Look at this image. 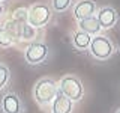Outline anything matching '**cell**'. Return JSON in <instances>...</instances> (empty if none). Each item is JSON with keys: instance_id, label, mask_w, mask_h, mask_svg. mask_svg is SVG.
Returning a JSON list of instances; mask_svg holds the SVG:
<instances>
[{"instance_id": "obj_1", "label": "cell", "mask_w": 120, "mask_h": 113, "mask_svg": "<svg viewBox=\"0 0 120 113\" xmlns=\"http://www.w3.org/2000/svg\"><path fill=\"white\" fill-rule=\"evenodd\" d=\"M57 92H59V88H57L54 80H51V78H42V80H39L36 83L33 95H35V100L38 103L45 105V104H50L51 101L56 100Z\"/></svg>"}, {"instance_id": "obj_2", "label": "cell", "mask_w": 120, "mask_h": 113, "mask_svg": "<svg viewBox=\"0 0 120 113\" xmlns=\"http://www.w3.org/2000/svg\"><path fill=\"white\" fill-rule=\"evenodd\" d=\"M51 18V11L45 3H35L27 12V24L30 27H42Z\"/></svg>"}, {"instance_id": "obj_3", "label": "cell", "mask_w": 120, "mask_h": 113, "mask_svg": "<svg viewBox=\"0 0 120 113\" xmlns=\"http://www.w3.org/2000/svg\"><path fill=\"white\" fill-rule=\"evenodd\" d=\"M60 92L71 101H78L82 98V83L75 75H66L60 81Z\"/></svg>"}, {"instance_id": "obj_4", "label": "cell", "mask_w": 120, "mask_h": 113, "mask_svg": "<svg viewBox=\"0 0 120 113\" xmlns=\"http://www.w3.org/2000/svg\"><path fill=\"white\" fill-rule=\"evenodd\" d=\"M90 51L95 56L96 59H108L112 54V44L110 42L107 36H101L98 35L95 38H92V42H90Z\"/></svg>"}, {"instance_id": "obj_5", "label": "cell", "mask_w": 120, "mask_h": 113, "mask_svg": "<svg viewBox=\"0 0 120 113\" xmlns=\"http://www.w3.org/2000/svg\"><path fill=\"white\" fill-rule=\"evenodd\" d=\"M47 56H48V47L42 42H33L26 50V60L32 65L45 60Z\"/></svg>"}, {"instance_id": "obj_6", "label": "cell", "mask_w": 120, "mask_h": 113, "mask_svg": "<svg viewBox=\"0 0 120 113\" xmlns=\"http://www.w3.org/2000/svg\"><path fill=\"white\" fill-rule=\"evenodd\" d=\"M95 11H96V5L93 0H80L74 8V15L77 20L82 21L86 18L93 17Z\"/></svg>"}, {"instance_id": "obj_7", "label": "cell", "mask_w": 120, "mask_h": 113, "mask_svg": "<svg viewBox=\"0 0 120 113\" xmlns=\"http://www.w3.org/2000/svg\"><path fill=\"white\" fill-rule=\"evenodd\" d=\"M98 21H99L101 29H110L111 26H114V23L117 21V12L112 8H102L98 14Z\"/></svg>"}, {"instance_id": "obj_8", "label": "cell", "mask_w": 120, "mask_h": 113, "mask_svg": "<svg viewBox=\"0 0 120 113\" xmlns=\"http://www.w3.org/2000/svg\"><path fill=\"white\" fill-rule=\"evenodd\" d=\"M71 112H72V101L59 90L57 97L52 103V113H71Z\"/></svg>"}, {"instance_id": "obj_9", "label": "cell", "mask_w": 120, "mask_h": 113, "mask_svg": "<svg viewBox=\"0 0 120 113\" xmlns=\"http://www.w3.org/2000/svg\"><path fill=\"white\" fill-rule=\"evenodd\" d=\"M2 109L5 113H20L21 112V103L20 98L14 93H8L3 97L2 101Z\"/></svg>"}, {"instance_id": "obj_10", "label": "cell", "mask_w": 120, "mask_h": 113, "mask_svg": "<svg viewBox=\"0 0 120 113\" xmlns=\"http://www.w3.org/2000/svg\"><path fill=\"white\" fill-rule=\"evenodd\" d=\"M80 30L86 32L87 35H96V33L101 30L98 18L96 17H90V18H86V20L80 21Z\"/></svg>"}, {"instance_id": "obj_11", "label": "cell", "mask_w": 120, "mask_h": 113, "mask_svg": "<svg viewBox=\"0 0 120 113\" xmlns=\"http://www.w3.org/2000/svg\"><path fill=\"white\" fill-rule=\"evenodd\" d=\"M90 42H92L90 35H87L82 30H78L74 35V44L77 48H87V47H90Z\"/></svg>"}, {"instance_id": "obj_12", "label": "cell", "mask_w": 120, "mask_h": 113, "mask_svg": "<svg viewBox=\"0 0 120 113\" xmlns=\"http://www.w3.org/2000/svg\"><path fill=\"white\" fill-rule=\"evenodd\" d=\"M14 42V35L8 29L0 30V47H9Z\"/></svg>"}, {"instance_id": "obj_13", "label": "cell", "mask_w": 120, "mask_h": 113, "mask_svg": "<svg viewBox=\"0 0 120 113\" xmlns=\"http://www.w3.org/2000/svg\"><path fill=\"white\" fill-rule=\"evenodd\" d=\"M9 69L5 66V65H0V89L5 88V85L9 80Z\"/></svg>"}, {"instance_id": "obj_14", "label": "cell", "mask_w": 120, "mask_h": 113, "mask_svg": "<svg viewBox=\"0 0 120 113\" xmlns=\"http://www.w3.org/2000/svg\"><path fill=\"white\" fill-rule=\"evenodd\" d=\"M71 5V0H52V8L56 11H65Z\"/></svg>"}, {"instance_id": "obj_15", "label": "cell", "mask_w": 120, "mask_h": 113, "mask_svg": "<svg viewBox=\"0 0 120 113\" xmlns=\"http://www.w3.org/2000/svg\"><path fill=\"white\" fill-rule=\"evenodd\" d=\"M21 36L24 38V39H30V38L35 36V30L33 27H30L29 24H22L21 26Z\"/></svg>"}, {"instance_id": "obj_16", "label": "cell", "mask_w": 120, "mask_h": 113, "mask_svg": "<svg viewBox=\"0 0 120 113\" xmlns=\"http://www.w3.org/2000/svg\"><path fill=\"white\" fill-rule=\"evenodd\" d=\"M2 12H3V6L0 5V15H2Z\"/></svg>"}, {"instance_id": "obj_17", "label": "cell", "mask_w": 120, "mask_h": 113, "mask_svg": "<svg viewBox=\"0 0 120 113\" xmlns=\"http://www.w3.org/2000/svg\"><path fill=\"white\" fill-rule=\"evenodd\" d=\"M117 113H120V109H119V110H117Z\"/></svg>"}]
</instances>
